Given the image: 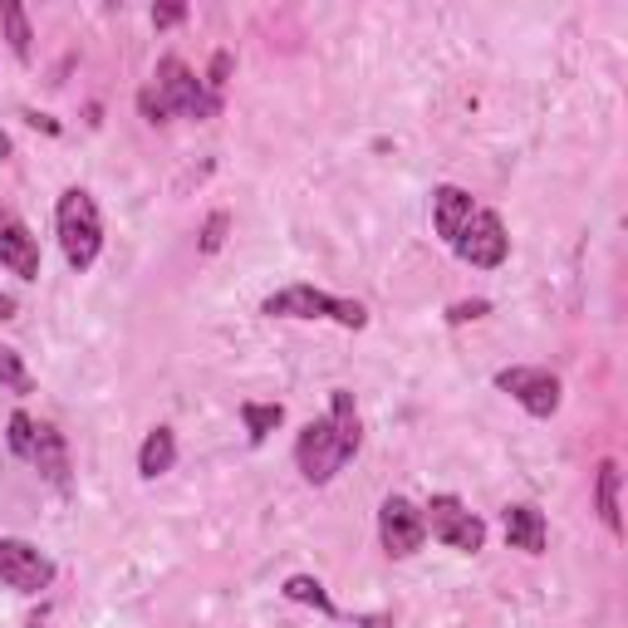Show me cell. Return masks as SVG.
Instances as JSON below:
<instances>
[{"instance_id":"1","label":"cell","mask_w":628,"mask_h":628,"mask_svg":"<svg viewBox=\"0 0 628 628\" xmlns=\"http://www.w3.org/2000/svg\"><path fill=\"white\" fill-rule=\"evenodd\" d=\"M363 447V422L359 408H353V392L349 388H334L329 398V418L310 422L294 442V467L310 486H329L343 467L353 461V451Z\"/></svg>"},{"instance_id":"2","label":"cell","mask_w":628,"mask_h":628,"mask_svg":"<svg viewBox=\"0 0 628 628\" xmlns=\"http://www.w3.org/2000/svg\"><path fill=\"white\" fill-rule=\"evenodd\" d=\"M55 226H59V251H64L69 270L84 275L88 265L104 251V216H98V202L84 192V186H69L55 206Z\"/></svg>"},{"instance_id":"3","label":"cell","mask_w":628,"mask_h":628,"mask_svg":"<svg viewBox=\"0 0 628 628\" xmlns=\"http://www.w3.org/2000/svg\"><path fill=\"white\" fill-rule=\"evenodd\" d=\"M261 314H270V319H334L339 329H363L369 324V310L359 300H339V294H324L314 285H290V290L265 294Z\"/></svg>"},{"instance_id":"4","label":"cell","mask_w":628,"mask_h":628,"mask_svg":"<svg viewBox=\"0 0 628 628\" xmlns=\"http://www.w3.org/2000/svg\"><path fill=\"white\" fill-rule=\"evenodd\" d=\"M422 526H427L432 540L461 550V555H476V550L486 545V520L471 516L457 496H432L427 510H422Z\"/></svg>"},{"instance_id":"5","label":"cell","mask_w":628,"mask_h":628,"mask_svg":"<svg viewBox=\"0 0 628 628\" xmlns=\"http://www.w3.org/2000/svg\"><path fill=\"white\" fill-rule=\"evenodd\" d=\"M153 88H157V98H162L172 113H186V118H212L216 108H221V98L206 94L202 78H196L177 55H167L162 64H157V84Z\"/></svg>"},{"instance_id":"6","label":"cell","mask_w":628,"mask_h":628,"mask_svg":"<svg viewBox=\"0 0 628 628\" xmlns=\"http://www.w3.org/2000/svg\"><path fill=\"white\" fill-rule=\"evenodd\" d=\"M496 388L510 392V398L520 402V408L530 412V418H555L559 412V378L550 369H530V363H516V369H500L496 373Z\"/></svg>"},{"instance_id":"7","label":"cell","mask_w":628,"mask_h":628,"mask_svg":"<svg viewBox=\"0 0 628 628\" xmlns=\"http://www.w3.org/2000/svg\"><path fill=\"white\" fill-rule=\"evenodd\" d=\"M0 584L15 594H39L55 584V559L29 540H0Z\"/></svg>"},{"instance_id":"8","label":"cell","mask_w":628,"mask_h":628,"mask_svg":"<svg viewBox=\"0 0 628 628\" xmlns=\"http://www.w3.org/2000/svg\"><path fill=\"white\" fill-rule=\"evenodd\" d=\"M451 251L461 255L467 265H481V270H496L510 251V235L500 226L496 212H471V221L461 226V235L451 241Z\"/></svg>"},{"instance_id":"9","label":"cell","mask_w":628,"mask_h":628,"mask_svg":"<svg viewBox=\"0 0 628 628\" xmlns=\"http://www.w3.org/2000/svg\"><path fill=\"white\" fill-rule=\"evenodd\" d=\"M378 540L383 550H388L392 559H408L422 550V540H427V526H422V510L412 506L408 496H388L378 506Z\"/></svg>"},{"instance_id":"10","label":"cell","mask_w":628,"mask_h":628,"mask_svg":"<svg viewBox=\"0 0 628 628\" xmlns=\"http://www.w3.org/2000/svg\"><path fill=\"white\" fill-rule=\"evenodd\" d=\"M0 265L10 275H20V280H35L39 275V241L10 206H0Z\"/></svg>"},{"instance_id":"11","label":"cell","mask_w":628,"mask_h":628,"mask_svg":"<svg viewBox=\"0 0 628 628\" xmlns=\"http://www.w3.org/2000/svg\"><path fill=\"white\" fill-rule=\"evenodd\" d=\"M471 212H476V206H471V192L467 186H437V192H432V226H437V235L442 241H457L461 235V226L471 221Z\"/></svg>"},{"instance_id":"12","label":"cell","mask_w":628,"mask_h":628,"mask_svg":"<svg viewBox=\"0 0 628 628\" xmlns=\"http://www.w3.org/2000/svg\"><path fill=\"white\" fill-rule=\"evenodd\" d=\"M506 540H510V550L545 555V545H550L545 510H535V506H506Z\"/></svg>"},{"instance_id":"13","label":"cell","mask_w":628,"mask_h":628,"mask_svg":"<svg viewBox=\"0 0 628 628\" xmlns=\"http://www.w3.org/2000/svg\"><path fill=\"white\" fill-rule=\"evenodd\" d=\"M29 467H39L55 486H69V451H64V437L55 427L39 422L35 427V451H29Z\"/></svg>"},{"instance_id":"14","label":"cell","mask_w":628,"mask_h":628,"mask_svg":"<svg viewBox=\"0 0 628 628\" xmlns=\"http://www.w3.org/2000/svg\"><path fill=\"white\" fill-rule=\"evenodd\" d=\"M172 461H177L172 427H153L143 437V447H137V471H143L147 481H157V476H167V471H172Z\"/></svg>"},{"instance_id":"15","label":"cell","mask_w":628,"mask_h":628,"mask_svg":"<svg viewBox=\"0 0 628 628\" xmlns=\"http://www.w3.org/2000/svg\"><path fill=\"white\" fill-rule=\"evenodd\" d=\"M594 506H599V520H604V526L618 535V530H624V520H618V461H599Z\"/></svg>"},{"instance_id":"16","label":"cell","mask_w":628,"mask_h":628,"mask_svg":"<svg viewBox=\"0 0 628 628\" xmlns=\"http://www.w3.org/2000/svg\"><path fill=\"white\" fill-rule=\"evenodd\" d=\"M280 594L290 599V604H310V608H319L324 618H334V614H339V608H334V599H329V589H324L314 575H290V579H285V589H280Z\"/></svg>"},{"instance_id":"17","label":"cell","mask_w":628,"mask_h":628,"mask_svg":"<svg viewBox=\"0 0 628 628\" xmlns=\"http://www.w3.org/2000/svg\"><path fill=\"white\" fill-rule=\"evenodd\" d=\"M0 29H5V39H10V55L29 59V39H35V29H29V15H25L20 0H5V5H0Z\"/></svg>"},{"instance_id":"18","label":"cell","mask_w":628,"mask_h":628,"mask_svg":"<svg viewBox=\"0 0 628 628\" xmlns=\"http://www.w3.org/2000/svg\"><path fill=\"white\" fill-rule=\"evenodd\" d=\"M241 422L251 432V442H265L285 422V408L280 402H241Z\"/></svg>"},{"instance_id":"19","label":"cell","mask_w":628,"mask_h":628,"mask_svg":"<svg viewBox=\"0 0 628 628\" xmlns=\"http://www.w3.org/2000/svg\"><path fill=\"white\" fill-rule=\"evenodd\" d=\"M35 427L39 422H29V412H15V418H10L5 442H10V451H15L20 461H29V451H35Z\"/></svg>"},{"instance_id":"20","label":"cell","mask_w":628,"mask_h":628,"mask_svg":"<svg viewBox=\"0 0 628 628\" xmlns=\"http://www.w3.org/2000/svg\"><path fill=\"white\" fill-rule=\"evenodd\" d=\"M0 388H10V392H29V373H25V363H20V353H15V349H5V343H0Z\"/></svg>"},{"instance_id":"21","label":"cell","mask_w":628,"mask_h":628,"mask_svg":"<svg viewBox=\"0 0 628 628\" xmlns=\"http://www.w3.org/2000/svg\"><path fill=\"white\" fill-rule=\"evenodd\" d=\"M226 231H231V216H226V212H212V216H206L202 241H196V245H202V255H216V251H221V245H226Z\"/></svg>"},{"instance_id":"22","label":"cell","mask_w":628,"mask_h":628,"mask_svg":"<svg viewBox=\"0 0 628 628\" xmlns=\"http://www.w3.org/2000/svg\"><path fill=\"white\" fill-rule=\"evenodd\" d=\"M182 20H186L182 0H172V5H153V25L157 29H172V25H182Z\"/></svg>"},{"instance_id":"23","label":"cell","mask_w":628,"mask_h":628,"mask_svg":"<svg viewBox=\"0 0 628 628\" xmlns=\"http://www.w3.org/2000/svg\"><path fill=\"white\" fill-rule=\"evenodd\" d=\"M137 104H143L147 123H167V113H172V108H167L162 98H157V88H143V94H137Z\"/></svg>"},{"instance_id":"24","label":"cell","mask_w":628,"mask_h":628,"mask_svg":"<svg viewBox=\"0 0 628 628\" xmlns=\"http://www.w3.org/2000/svg\"><path fill=\"white\" fill-rule=\"evenodd\" d=\"M486 310H491L486 300H461V304H451V310H447V319L451 324H467V319H481Z\"/></svg>"},{"instance_id":"25","label":"cell","mask_w":628,"mask_h":628,"mask_svg":"<svg viewBox=\"0 0 628 628\" xmlns=\"http://www.w3.org/2000/svg\"><path fill=\"white\" fill-rule=\"evenodd\" d=\"M226 74H231V55H226V49H221V55L212 59V78H206V84H212V98L226 88Z\"/></svg>"},{"instance_id":"26","label":"cell","mask_w":628,"mask_h":628,"mask_svg":"<svg viewBox=\"0 0 628 628\" xmlns=\"http://www.w3.org/2000/svg\"><path fill=\"white\" fill-rule=\"evenodd\" d=\"M0 319H15V300H10V290H0Z\"/></svg>"}]
</instances>
